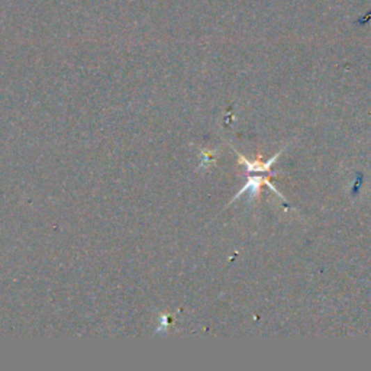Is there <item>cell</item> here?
<instances>
[{
    "mask_svg": "<svg viewBox=\"0 0 371 371\" xmlns=\"http://www.w3.org/2000/svg\"><path fill=\"white\" fill-rule=\"evenodd\" d=\"M261 184H267L276 194H277V196L280 198V199H285V198H283L281 196V193L274 187V184L270 182V179H262V177H250L248 179V182H246V184L237 193V196L232 199V202L234 200H237V199H239L241 196H242V194L244 193H246V191H250V199H248V202L251 200H254L255 198H257V194H258V191H260V189H261ZM231 202V203H232Z\"/></svg>",
    "mask_w": 371,
    "mask_h": 371,
    "instance_id": "cell-1",
    "label": "cell"
},
{
    "mask_svg": "<svg viewBox=\"0 0 371 371\" xmlns=\"http://www.w3.org/2000/svg\"><path fill=\"white\" fill-rule=\"evenodd\" d=\"M281 151L277 152L270 161L267 163H260V161H251V160H246L245 157L239 155V164H244L246 167V170H248L250 173H269L270 171V167L276 163L277 158L280 157Z\"/></svg>",
    "mask_w": 371,
    "mask_h": 371,
    "instance_id": "cell-2",
    "label": "cell"
}]
</instances>
